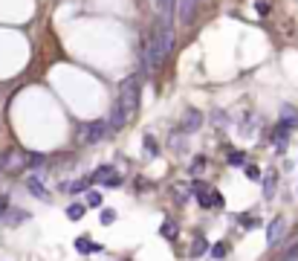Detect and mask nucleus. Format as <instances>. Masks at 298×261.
<instances>
[{
	"instance_id": "f257e3e1",
	"label": "nucleus",
	"mask_w": 298,
	"mask_h": 261,
	"mask_svg": "<svg viewBox=\"0 0 298 261\" xmlns=\"http://www.w3.org/2000/svg\"><path fill=\"white\" fill-rule=\"evenodd\" d=\"M139 90H142V79H139V76H127L125 82L119 84V99H116L113 105L119 107L127 119L139 110Z\"/></svg>"
},
{
	"instance_id": "f03ea898",
	"label": "nucleus",
	"mask_w": 298,
	"mask_h": 261,
	"mask_svg": "<svg viewBox=\"0 0 298 261\" xmlns=\"http://www.w3.org/2000/svg\"><path fill=\"white\" fill-rule=\"evenodd\" d=\"M107 134H110L107 119H96V122H84V125H79V140L84 145H99Z\"/></svg>"
},
{
	"instance_id": "7ed1b4c3",
	"label": "nucleus",
	"mask_w": 298,
	"mask_h": 261,
	"mask_svg": "<svg viewBox=\"0 0 298 261\" xmlns=\"http://www.w3.org/2000/svg\"><path fill=\"white\" fill-rule=\"evenodd\" d=\"M174 6H177V18H180L183 24H191V21H194V12H197V0H177Z\"/></svg>"
},
{
	"instance_id": "20e7f679",
	"label": "nucleus",
	"mask_w": 298,
	"mask_h": 261,
	"mask_svg": "<svg viewBox=\"0 0 298 261\" xmlns=\"http://www.w3.org/2000/svg\"><path fill=\"white\" fill-rule=\"evenodd\" d=\"M0 168H9V171L26 168V154H23V151H9V154L0 160Z\"/></svg>"
},
{
	"instance_id": "39448f33",
	"label": "nucleus",
	"mask_w": 298,
	"mask_h": 261,
	"mask_svg": "<svg viewBox=\"0 0 298 261\" xmlns=\"http://www.w3.org/2000/svg\"><path fill=\"white\" fill-rule=\"evenodd\" d=\"M281 235H284V218H272L269 226H266V244L275 247L278 241H281Z\"/></svg>"
},
{
	"instance_id": "423d86ee",
	"label": "nucleus",
	"mask_w": 298,
	"mask_h": 261,
	"mask_svg": "<svg viewBox=\"0 0 298 261\" xmlns=\"http://www.w3.org/2000/svg\"><path fill=\"white\" fill-rule=\"evenodd\" d=\"M281 128H287V130L298 128V110L295 107H289V105L281 107Z\"/></svg>"
},
{
	"instance_id": "0eeeda50",
	"label": "nucleus",
	"mask_w": 298,
	"mask_h": 261,
	"mask_svg": "<svg viewBox=\"0 0 298 261\" xmlns=\"http://www.w3.org/2000/svg\"><path fill=\"white\" fill-rule=\"evenodd\" d=\"M26 189H29V194H35V198H38V201H49V191L44 189V183H41V180L38 177H26Z\"/></svg>"
},
{
	"instance_id": "6e6552de",
	"label": "nucleus",
	"mask_w": 298,
	"mask_h": 261,
	"mask_svg": "<svg viewBox=\"0 0 298 261\" xmlns=\"http://www.w3.org/2000/svg\"><path fill=\"white\" fill-rule=\"evenodd\" d=\"M197 201H200V206H217V203H223V198H220L217 191H214V194H208V189L197 186Z\"/></svg>"
},
{
	"instance_id": "1a4fd4ad",
	"label": "nucleus",
	"mask_w": 298,
	"mask_h": 261,
	"mask_svg": "<svg viewBox=\"0 0 298 261\" xmlns=\"http://www.w3.org/2000/svg\"><path fill=\"white\" fill-rule=\"evenodd\" d=\"M29 218V212H23V209H6V215L0 218L3 224H9V226H18V224H23Z\"/></svg>"
},
{
	"instance_id": "9d476101",
	"label": "nucleus",
	"mask_w": 298,
	"mask_h": 261,
	"mask_svg": "<svg viewBox=\"0 0 298 261\" xmlns=\"http://www.w3.org/2000/svg\"><path fill=\"white\" fill-rule=\"evenodd\" d=\"M110 177H116V171H113V166H99L96 171H93V183H107Z\"/></svg>"
},
{
	"instance_id": "9b49d317",
	"label": "nucleus",
	"mask_w": 298,
	"mask_h": 261,
	"mask_svg": "<svg viewBox=\"0 0 298 261\" xmlns=\"http://www.w3.org/2000/svg\"><path fill=\"white\" fill-rule=\"evenodd\" d=\"M61 191L81 194V191H87V180H69V183H61Z\"/></svg>"
},
{
	"instance_id": "f8f14e48",
	"label": "nucleus",
	"mask_w": 298,
	"mask_h": 261,
	"mask_svg": "<svg viewBox=\"0 0 298 261\" xmlns=\"http://www.w3.org/2000/svg\"><path fill=\"white\" fill-rule=\"evenodd\" d=\"M200 125H203V116H200L197 110H188V113H185V125H183V130H197Z\"/></svg>"
},
{
	"instance_id": "ddd939ff",
	"label": "nucleus",
	"mask_w": 298,
	"mask_h": 261,
	"mask_svg": "<svg viewBox=\"0 0 298 261\" xmlns=\"http://www.w3.org/2000/svg\"><path fill=\"white\" fill-rule=\"evenodd\" d=\"M76 249L79 252H99V244H93L87 235H81V238H76Z\"/></svg>"
},
{
	"instance_id": "4468645a",
	"label": "nucleus",
	"mask_w": 298,
	"mask_h": 261,
	"mask_svg": "<svg viewBox=\"0 0 298 261\" xmlns=\"http://www.w3.org/2000/svg\"><path fill=\"white\" fill-rule=\"evenodd\" d=\"M84 212H87V206H81V203H72V206L67 209V218H69V221H81V218H84Z\"/></svg>"
},
{
	"instance_id": "2eb2a0df",
	"label": "nucleus",
	"mask_w": 298,
	"mask_h": 261,
	"mask_svg": "<svg viewBox=\"0 0 298 261\" xmlns=\"http://www.w3.org/2000/svg\"><path fill=\"white\" fill-rule=\"evenodd\" d=\"M206 249H208V241H206V238H194V244H191V255L197 258V255H203Z\"/></svg>"
},
{
	"instance_id": "dca6fc26",
	"label": "nucleus",
	"mask_w": 298,
	"mask_h": 261,
	"mask_svg": "<svg viewBox=\"0 0 298 261\" xmlns=\"http://www.w3.org/2000/svg\"><path fill=\"white\" fill-rule=\"evenodd\" d=\"M275 183H278L275 174H269V177L264 180V194H266V198H272V194H275Z\"/></svg>"
},
{
	"instance_id": "f3484780",
	"label": "nucleus",
	"mask_w": 298,
	"mask_h": 261,
	"mask_svg": "<svg viewBox=\"0 0 298 261\" xmlns=\"http://www.w3.org/2000/svg\"><path fill=\"white\" fill-rule=\"evenodd\" d=\"M99 221H102V226H110V224H116V212H113V209H102V215H99Z\"/></svg>"
},
{
	"instance_id": "a211bd4d",
	"label": "nucleus",
	"mask_w": 298,
	"mask_h": 261,
	"mask_svg": "<svg viewBox=\"0 0 298 261\" xmlns=\"http://www.w3.org/2000/svg\"><path fill=\"white\" fill-rule=\"evenodd\" d=\"M145 154H154V157L160 154V145H157V140H154L151 134L145 137Z\"/></svg>"
},
{
	"instance_id": "6ab92c4d",
	"label": "nucleus",
	"mask_w": 298,
	"mask_h": 261,
	"mask_svg": "<svg viewBox=\"0 0 298 261\" xmlns=\"http://www.w3.org/2000/svg\"><path fill=\"white\" fill-rule=\"evenodd\" d=\"M287 140H289V130L278 125V128H275V143L281 145V148H284V145H287Z\"/></svg>"
},
{
	"instance_id": "aec40b11",
	"label": "nucleus",
	"mask_w": 298,
	"mask_h": 261,
	"mask_svg": "<svg viewBox=\"0 0 298 261\" xmlns=\"http://www.w3.org/2000/svg\"><path fill=\"white\" fill-rule=\"evenodd\" d=\"M206 168V157H194V163H191V174H200Z\"/></svg>"
},
{
	"instance_id": "412c9836",
	"label": "nucleus",
	"mask_w": 298,
	"mask_h": 261,
	"mask_svg": "<svg viewBox=\"0 0 298 261\" xmlns=\"http://www.w3.org/2000/svg\"><path fill=\"white\" fill-rule=\"evenodd\" d=\"M223 255H226V244H214V247H211V258H223Z\"/></svg>"
},
{
	"instance_id": "4be33fe9",
	"label": "nucleus",
	"mask_w": 298,
	"mask_h": 261,
	"mask_svg": "<svg viewBox=\"0 0 298 261\" xmlns=\"http://www.w3.org/2000/svg\"><path fill=\"white\" fill-rule=\"evenodd\" d=\"M102 203V194L99 191H87V206H99Z\"/></svg>"
},
{
	"instance_id": "5701e85b",
	"label": "nucleus",
	"mask_w": 298,
	"mask_h": 261,
	"mask_svg": "<svg viewBox=\"0 0 298 261\" xmlns=\"http://www.w3.org/2000/svg\"><path fill=\"white\" fill-rule=\"evenodd\" d=\"M229 163H232V166H243V154H241V151H232Z\"/></svg>"
},
{
	"instance_id": "b1692460",
	"label": "nucleus",
	"mask_w": 298,
	"mask_h": 261,
	"mask_svg": "<svg viewBox=\"0 0 298 261\" xmlns=\"http://www.w3.org/2000/svg\"><path fill=\"white\" fill-rule=\"evenodd\" d=\"M171 148H174V151H185L183 137H171Z\"/></svg>"
},
{
	"instance_id": "393cba45",
	"label": "nucleus",
	"mask_w": 298,
	"mask_h": 261,
	"mask_svg": "<svg viewBox=\"0 0 298 261\" xmlns=\"http://www.w3.org/2000/svg\"><path fill=\"white\" fill-rule=\"evenodd\" d=\"M243 171H246V177H252V180H261V171H258V168H255V166H246V168H243Z\"/></svg>"
},
{
	"instance_id": "a878e982",
	"label": "nucleus",
	"mask_w": 298,
	"mask_h": 261,
	"mask_svg": "<svg viewBox=\"0 0 298 261\" xmlns=\"http://www.w3.org/2000/svg\"><path fill=\"white\" fill-rule=\"evenodd\" d=\"M6 209H9V198H3V194H0V218L6 215Z\"/></svg>"
},
{
	"instance_id": "bb28decb",
	"label": "nucleus",
	"mask_w": 298,
	"mask_h": 261,
	"mask_svg": "<svg viewBox=\"0 0 298 261\" xmlns=\"http://www.w3.org/2000/svg\"><path fill=\"white\" fill-rule=\"evenodd\" d=\"M292 258H298V244H295L292 249H289L287 255H284V261H292Z\"/></svg>"
}]
</instances>
